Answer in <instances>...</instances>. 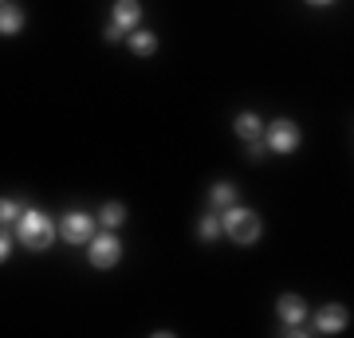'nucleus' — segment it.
Instances as JSON below:
<instances>
[{
  "mask_svg": "<svg viewBox=\"0 0 354 338\" xmlns=\"http://www.w3.org/2000/svg\"><path fill=\"white\" fill-rule=\"evenodd\" d=\"M127 39H130V51H134L138 59H150L153 51H158V32H138V28H134Z\"/></svg>",
  "mask_w": 354,
  "mask_h": 338,
  "instance_id": "12",
  "label": "nucleus"
},
{
  "mask_svg": "<svg viewBox=\"0 0 354 338\" xmlns=\"http://www.w3.org/2000/svg\"><path fill=\"white\" fill-rule=\"evenodd\" d=\"M59 236L67 240V244H75V248H83L91 236H95V216L83 213V209H75V213H67L64 220H59Z\"/></svg>",
  "mask_w": 354,
  "mask_h": 338,
  "instance_id": "5",
  "label": "nucleus"
},
{
  "mask_svg": "<svg viewBox=\"0 0 354 338\" xmlns=\"http://www.w3.org/2000/svg\"><path fill=\"white\" fill-rule=\"evenodd\" d=\"M102 36H106V44H118V39H122V36H130V32H122L118 24H106V32H102Z\"/></svg>",
  "mask_w": 354,
  "mask_h": 338,
  "instance_id": "17",
  "label": "nucleus"
},
{
  "mask_svg": "<svg viewBox=\"0 0 354 338\" xmlns=\"http://www.w3.org/2000/svg\"><path fill=\"white\" fill-rule=\"evenodd\" d=\"M20 200H12V197H0V228H8V225H16L20 220Z\"/></svg>",
  "mask_w": 354,
  "mask_h": 338,
  "instance_id": "15",
  "label": "nucleus"
},
{
  "mask_svg": "<svg viewBox=\"0 0 354 338\" xmlns=\"http://www.w3.org/2000/svg\"><path fill=\"white\" fill-rule=\"evenodd\" d=\"M99 225L111 228V232H118V228L127 225V205H122V200H106V205L99 209Z\"/></svg>",
  "mask_w": 354,
  "mask_h": 338,
  "instance_id": "11",
  "label": "nucleus"
},
{
  "mask_svg": "<svg viewBox=\"0 0 354 338\" xmlns=\"http://www.w3.org/2000/svg\"><path fill=\"white\" fill-rule=\"evenodd\" d=\"M260 153H268V146H264V138H256V142H248V158H260Z\"/></svg>",
  "mask_w": 354,
  "mask_h": 338,
  "instance_id": "18",
  "label": "nucleus"
},
{
  "mask_svg": "<svg viewBox=\"0 0 354 338\" xmlns=\"http://www.w3.org/2000/svg\"><path fill=\"white\" fill-rule=\"evenodd\" d=\"M0 4H8V0H0Z\"/></svg>",
  "mask_w": 354,
  "mask_h": 338,
  "instance_id": "20",
  "label": "nucleus"
},
{
  "mask_svg": "<svg viewBox=\"0 0 354 338\" xmlns=\"http://www.w3.org/2000/svg\"><path fill=\"white\" fill-rule=\"evenodd\" d=\"M8 256H12V236H8V232L0 228V263L8 260Z\"/></svg>",
  "mask_w": 354,
  "mask_h": 338,
  "instance_id": "16",
  "label": "nucleus"
},
{
  "mask_svg": "<svg viewBox=\"0 0 354 338\" xmlns=\"http://www.w3.org/2000/svg\"><path fill=\"white\" fill-rule=\"evenodd\" d=\"M122 240H118V232H99V236H91L87 240V260H91V267H99V272H106V267H114V263L122 260Z\"/></svg>",
  "mask_w": 354,
  "mask_h": 338,
  "instance_id": "4",
  "label": "nucleus"
},
{
  "mask_svg": "<svg viewBox=\"0 0 354 338\" xmlns=\"http://www.w3.org/2000/svg\"><path fill=\"white\" fill-rule=\"evenodd\" d=\"M276 314H279V323L288 326V330H299L311 311H307V303L299 299V295H279V299H276Z\"/></svg>",
  "mask_w": 354,
  "mask_h": 338,
  "instance_id": "7",
  "label": "nucleus"
},
{
  "mask_svg": "<svg viewBox=\"0 0 354 338\" xmlns=\"http://www.w3.org/2000/svg\"><path fill=\"white\" fill-rule=\"evenodd\" d=\"M264 146L268 153H279V158H288V153L299 150V142H304V134H299V126L291 122V118H276V122L264 126Z\"/></svg>",
  "mask_w": 354,
  "mask_h": 338,
  "instance_id": "3",
  "label": "nucleus"
},
{
  "mask_svg": "<svg viewBox=\"0 0 354 338\" xmlns=\"http://www.w3.org/2000/svg\"><path fill=\"white\" fill-rule=\"evenodd\" d=\"M346 326H351V311H346L342 303H327V307L315 311V330L319 335H342Z\"/></svg>",
  "mask_w": 354,
  "mask_h": 338,
  "instance_id": "6",
  "label": "nucleus"
},
{
  "mask_svg": "<svg viewBox=\"0 0 354 338\" xmlns=\"http://www.w3.org/2000/svg\"><path fill=\"white\" fill-rule=\"evenodd\" d=\"M307 4H315V8H323V4H335V0H307Z\"/></svg>",
  "mask_w": 354,
  "mask_h": 338,
  "instance_id": "19",
  "label": "nucleus"
},
{
  "mask_svg": "<svg viewBox=\"0 0 354 338\" xmlns=\"http://www.w3.org/2000/svg\"><path fill=\"white\" fill-rule=\"evenodd\" d=\"M142 20V4L138 0H114V8H111V24H118L122 32H134Z\"/></svg>",
  "mask_w": 354,
  "mask_h": 338,
  "instance_id": "8",
  "label": "nucleus"
},
{
  "mask_svg": "<svg viewBox=\"0 0 354 338\" xmlns=\"http://www.w3.org/2000/svg\"><path fill=\"white\" fill-rule=\"evenodd\" d=\"M209 205L225 213L228 205H236V185H228V181H216V185L209 189Z\"/></svg>",
  "mask_w": 354,
  "mask_h": 338,
  "instance_id": "13",
  "label": "nucleus"
},
{
  "mask_svg": "<svg viewBox=\"0 0 354 338\" xmlns=\"http://www.w3.org/2000/svg\"><path fill=\"white\" fill-rule=\"evenodd\" d=\"M55 236H59L55 220H51L48 213H39V209H24L20 220H16V240H20L28 252H48L51 244H55Z\"/></svg>",
  "mask_w": 354,
  "mask_h": 338,
  "instance_id": "1",
  "label": "nucleus"
},
{
  "mask_svg": "<svg viewBox=\"0 0 354 338\" xmlns=\"http://www.w3.org/2000/svg\"><path fill=\"white\" fill-rule=\"evenodd\" d=\"M197 236H201L205 244H213V240L221 236V216H216V213L201 216V220H197Z\"/></svg>",
  "mask_w": 354,
  "mask_h": 338,
  "instance_id": "14",
  "label": "nucleus"
},
{
  "mask_svg": "<svg viewBox=\"0 0 354 338\" xmlns=\"http://www.w3.org/2000/svg\"><path fill=\"white\" fill-rule=\"evenodd\" d=\"M24 32V8L20 4H0V36H20Z\"/></svg>",
  "mask_w": 354,
  "mask_h": 338,
  "instance_id": "9",
  "label": "nucleus"
},
{
  "mask_svg": "<svg viewBox=\"0 0 354 338\" xmlns=\"http://www.w3.org/2000/svg\"><path fill=\"white\" fill-rule=\"evenodd\" d=\"M221 232L232 244H256L260 232H264V220L252 209H244V205H228L225 213H221Z\"/></svg>",
  "mask_w": 354,
  "mask_h": 338,
  "instance_id": "2",
  "label": "nucleus"
},
{
  "mask_svg": "<svg viewBox=\"0 0 354 338\" xmlns=\"http://www.w3.org/2000/svg\"><path fill=\"white\" fill-rule=\"evenodd\" d=\"M232 130H236V138L256 142L260 134H264V122H260V114H256V111H244V114H236V122H232Z\"/></svg>",
  "mask_w": 354,
  "mask_h": 338,
  "instance_id": "10",
  "label": "nucleus"
}]
</instances>
